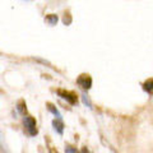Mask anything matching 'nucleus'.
Instances as JSON below:
<instances>
[{
  "mask_svg": "<svg viewBox=\"0 0 153 153\" xmlns=\"http://www.w3.org/2000/svg\"><path fill=\"white\" fill-rule=\"evenodd\" d=\"M57 21H59V18H57L56 14H47V16L45 17V22L50 26H56Z\"/></svg>",
  "mask_w": 153,
  "mask_h": 153,
  "instance_id": "39448f33",
  "label": "nucleus"
},
{
  "mask_svg": "<svg viewBox=\"0 0 153 153\" xmlns=\"http://www.w3.org/2000/svg\"><path fill=\"white\" fill-rule=\"evenodd\" d=\"M25 125L27 128V131L30 134L31 137H35L37 134V124H36V120L35 117L32 116H26L25 117Z\"/></svg>",
  "mask_w": 153,
  "mask_h": 153,
  "instance_id": "7ed1b4c3",
  "label": "nucleus"
},
{
  "mask_svg": "<svg viewBox=\"0 0 153 153\" xmlns=\"http://www.w3.org/2000/svg\"><path fill=\"white\" fill-rule=\"evenodd\" d=\"M143 89L148 92L149 94H153V78L147 79L144 83H143Z\"/></svg>",
  "mask_w": 153,
  "mask_h": 153,
  "instance_id": "423d86ee",
  "label": "nucleus"
},
{
  "mask_svg": "<svg viewBox=\"0 0 153 153\" xmlns=\"http://www.w3.org/2000/svg\"><path fill=\"white\" fill-rule=\"evenodd\" d=\"M18 111L21 114L26 112V102L25 101H19V103H18Z\"/></svg>",
  "mask_w": 153,
  "mask_h": 153,
  "instance_id": "1a4fd4ad",
  "label": "nucleus"
},
{
  "mask_svg": "<svg viewBox=\"0 0 153 153\" xmlns=\"http://www.w3.org/2000/svg\"><path fill=\"white\" fill-rule=\"evenodd\" d=\"M76 84H78L82 89L88 91L91 87H92V78H91L89 74L83 73V74H80L78 78H76Z\"/></svg>",
  "mask_w": 153,
  "mask_h": 153,
  "instance_id": "f257e3e1",
  "label": "nucleus"
},
{
  "mask_svg": "<svg viewBox=\"0 0 153 153\" xmlns=\"http://www.w3.org/2000/svg\"><path fill=\"white\" fill-rule=\"evenodd\" d=\"M52 126H54V129L60 134V135L63 134V131H64V124H63V121H61V119H55V120L52 121Z\"/></svg>",
  "mask_w": 153,
  "mask_h": 153,
  "instance_id": "20e7f679",
  "label": "nucleus"
},
{
  "mask_svg": "<svg viewBox=\"0 0 153 153\" xmlns=\"http://www.w3.org/2000/svg\"><path fill=\"white\" fill-rule=\"evenodd\" d=\"M57 94L60 96L63 100H66L70 105H75L78 102V97H76V94L74 92H71V91H65V89H57L56 91Z\"/></svg>",
  "mask_w": 153,
  "mask_h": 153,
  "instance_id": "f03ea898",
  "label": "nucleus"
},
{
  "mask_svg": "<svg viewBox=\"0 0 153 153\" xmlns=\"http://www.w3.org/2000/svg\"><path fill=\"white\" fill-rule=\"evenodd\" d=\"M63 23H64L65 26H69L70 23H71V16H70L69 12H65L64 18H63Z\"/></svg>",
  "mask_w": 153,
  "mask_h": 153,
  "instance_id": "6e6552de",
  "label": "nucleus"
},
{
  "mask_svg": "<svg viewBox=\"0 0 153 153\" xmlns=\"http://www.w3.org/2000/svg\"><path fill=\"white\" fill-rule=\"evenodd\" d=\"M47 108H49V111H51L52 114L56 116V119H61V115H60V112L57 111V108L54 106L52 103H47Z\"/></svg>",
  "mask_w": 153,
  "mask_h": 153,
  "instance_id": "0eeeda50",
  "label": "nucleus"
},
{
  "mask_svg": "<svg viewBox=\"0 0 153 153\" xmlns=\"http://www.w3.org/2000/svg\"><path fill=\"white\" fill-rule=\"evenodd\" d=\"M82 98H83V102H84V105H88V107H92V103H91V101L87 98V96L85 94H83L82 96Z\"/></svg>",
  "mask_w": 153,
  "mask_h": 153,
  "instance_id": "9b49d317",
  "label": "nucleus"
},
{
  "mask_svg": "<svg viewBox=\"0 0 153 153\" xmlns=\"http://www.w3.org/2000/svg\"><path fill=\"white\" fill-rule=\"evenodd\" d=\"M65 152H66V153H78L76 148L71 147V146H66V147H65Z\"/></svg>",
  "mask_w": 153,
  "mask_h": 153,
  "instance_id": "9d476101",
  "label": "nucleus"
},
{
  "mask_svg": "<svg viewBox=\"0 0 153 153\" xmlns=\"http://www.w3.org/2000/svg\"><path fill=\"white\" fill-rule=\"evenodd\" d=\"M80 153H89V152L87 151V148H83V149H82V152H80Z\"/></svg>",
  "mask_w": 153,
  "mask_h": 153,
  "instance_id": "f8f14e48",
  "label": "nucleus"
}]
</instances>
